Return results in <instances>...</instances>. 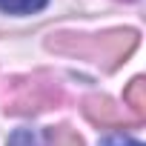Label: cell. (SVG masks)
I'll return each instance as SVG.
<instances>
[{
  "mask_svg": "<svg viewBox=\"0 0 146 146\" xmlns=\"http://www.w3.org/2000/svg\"><path fill=\"white\" fill-rule=\"evenodd\" d=\"M60 103V86L49 78H20L6 95V112L29 115Z\"/></svg>",
  "mask_w": 146,
  "mask_h": 146,
  "instance_id": "1",
  "label": "cell"
},
{
  "mask_svg": "<svg viewBox=\"0 0 146 146\" xmlns=\"http://www.w3.org/2000/svg\"><path fill=\"white\" fill-rule=\"evenodd\" d=\"M123 43L132 46L135 43V35L132 32H115V35H95V37H86V35H57L49 40L52 49H60V52H75V54H86V57H117L123 52Z\"/></svg>",
  "mask_w": 146,
  "mask_h": 146,
  "instance_id": "2",
  "label": "cell"
},
{
  "mask_svg": "<svg viewBox=\"0 0 146 146\" xmlns=\"http://www.w3.org/2000/svg\"><path fill=\"white\" fill-rule=\"evenodd\" d=\"M86 115H89V120L103 123V126H117V123L126 120L123 109L112 106V103L103 100V98H89V100H86Z\"/></svg>",
  "mask_w": 146,
  "mask_h": 146,
  "instance_id": "3",
  "label": "cell"
},
{
  "mask_svg": "<svg viewBox=\"0 0 146 146\" xmlns=\"http://www.w3.org/2000/svg\"><path fill=\"white\" fill-rule=\"evenodd\" d=\"M49 0H0V9L9 12V15H32L40 12Z\"/></svg>",
  "mask_w": 146,
  "mask_h": 146,
  "instance_id": "4",
  "label": "cell"
},
{
  "mask_svg": "<svg viewBox=\"0 0 146 146\" xmlns=\"http://www.w3.org/2000/svg\"><path fill=\"white\" fill-rule=\"evenodd\" d=\"M126 103H129V109H132V117L140 120L143 106H146V98H143V80H140V78L132 80V86L126 89Z\"/></svg>",
  "mask_w": 146,
  "mask_h": 146,
  "instance_id": "5",
  "label": "cell"
},
{
  "mask_svg": "<svg viewBox=\"0 0 146 146\" xmlns=\"http://www.w3.org/2000/svg\"><path fill=\"white\" fill-rule=\"evenodd\" d=\"M46 140H49V146H83L80 137L72 132V129H52L46 135Z\"/></svg>",
  "mask_w": 146,
  "mask_h": 146,
  "instance_id": "6",
  "label": "cell"
},
{
  "mask_svg": "<svg viewBox=\"0 0 146 146\" xmlns=\"http://www.w3.org/2000/svg\"><path fill=\"white\" fill-rule=\"evenodd\" d=\"M9 146H43V140L32 132V129H17L9 137Z\"/></svg>",
  "mask_w": 146,
  "mask_h": 146,
  "instance_id": "7",
  "label": "cell"
},
{
  "mask_svg": "<svg viewBox=\"0 0 146 146\" xmlns=\"http://www.w3.org/2000/svg\"><path fill=\"white\" fill-rule=\"evenodd\" d=\"M100 146H143V143L135 140V137H126V135H112V137H106Z\"/></svg>",
  "mask_w": 146,
  "mask_h": 146,
  "instance_id": "8",
  "label": "cell"
}]
</instances>
